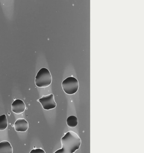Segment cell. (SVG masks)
I'll use <instances>...</instances> for the list:
<instances>
[{"label":"cell","instance_id":"1","mask_svg":"<svg viewBox=\"0 0 144 153\" xmlns=\"http://www.w3.org/2000/svg\"><path fill=\"white\" fill-rule=\"evenodd\" d=\"M62 148L70 153H74L80 148L81 140L76 133L69 131L61 140Z\"/></svg>","mask_w":144,"mask_h":153},{"label":"cell","instance_id":"10","mask_svg":"<svg viewBox=\"0 0 144 153\" xmlns=\"http://www.w3.org/2000/svg\"><path fill=\"white\" fill-rule=\"evenodd\" d=\"M30 153H46V152H45L44 150L43 149H33V150H31V151Z\"/></svg>","mask_w":144,"mask_h":153},{"label":"cell","instance_id":"3","mask_svg":"<svg viewBox=\"0 0 144 153\" xmlns=\"http://www.w3.org/2000/svg\"><path fill=\"white\" fill-rule=\"evenodd\" d=\"M62 85L63 90L66 93L68 94H73L78 91L79 84L77 79L72 76H70L63 81Z\"/></svg>","mask_w":144,"mask_h":153},{"label":"cell","instance_id":"8","mask_svg":"<svg viewBox=\"0 0 144 153\" xmlns=\"http://www.w3.org/2000/svg\"><path fill=\"white\" fill-rule=\"evenodd\" d=\"M67 126L71 128H75L78 123V119L74 116H71L67 118L66 120Z\"/></svg>","mask_w":144,"mask_h":153},{"label":"cell","instance_id":"11","mask_svg":"<svg viewBox=\"0 0 144 153\" xmlns=\"http://www.w3.org/2000/svg\"><path fill=\"white\" fill-rule=\"evenodd\" d=\"M54 153H70L67 152V151L65 150L63 148H62V149H59V150H57Z\"/></svg>","mask_w":144,"mask_h":153},{"label":"cell","instance_id":"2","mask_svg":"<svg viewBox=\"0 0 144 153\" xmlns=\"http://www.w3.org/2000/svg\"><path fill=\"white\" fill-rule=\"evenodd\" d=\"M52 76L50 72L46 68L40 69L35 78V84L39 87H46L49 86L52 82Z\"/></svg>","mask_w":144,"mask_h":153},{"label":"cell","instance_id":"5","mask_svg":"<svg viewBox=\"0 0 144 153\" xmlns=\"http://www.w3.org/2000/svg\"><path fill=\"white\" fill-rule=\"evenodd\" d=\"M11 108L13 112L17 114H20L24 112L26 106L22 100H16L12 104Z\"/></svg>","mask_w":144,"mask_h":153},{"label":"cell","instance_id":"4","mask_svg":"<svg viewBox=\"0 0 144 153\" xmlns=\"http://www.w3.org/2000/svg\"><path fill=\"white\" fill-rule=\"evenodd\" d=\"M38 101L41 103L43 108L46 110L52 109L56 107V103L55 102L53 94L43 96Z\"/></svg>","mask_w":144,"mask_h":153},{"label":"cell","instance_id":"9","mask_svg":"<svg viewBox=\"0 0 144 153\" xmlns=\"http://www.w3.org/2000/svg\"><path fill=\"white\" fill-rule=\"evenodd\" d=\"M8 123L6 115L0 116V131H3L7 128Z\"/></svg>","mask_w":144,"mask_h":153},{"label":"cell","instance_id":"6","mask_svg":"<svg viewBox=\"0 0 144 153\" xmlns=\"http://www.w3.org/2000/svg\"><path fill=\"white\" fill-rule=\"evenodd\" d=\"M14 129L17 132H26L29 128L28 121L23 118H19L14 123Z\"/></svg>","mask_w":144,"mask_h":153},{"label":"cell","instance_id":"7","mask_svg":"<svg viewBox=\"0 0 144 153\" xmlns=\"http://www.w3.org/2000/svg\"><path fill=\"white\" fill-rule=\"evenodd\" d=\"M0 153H13L12 146L8 141L0 143Z\"/></svg>","mask_w":144,"mask_h":153}]
</instances>
